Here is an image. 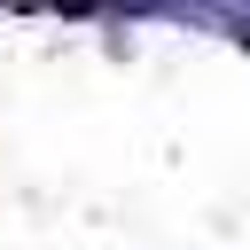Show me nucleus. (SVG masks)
Instances as JSON below:
<instances>
[]
</instances>
